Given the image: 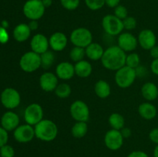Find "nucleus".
I'll use <instances>...</instances> for the list:
<instances>
[{"label":"nucleus","instance_id":"nucleus-1","mask_svg":"<svg viewBox=\"0 0 158 157\" xmlns=\"http://www.w3.org/2000/svg\"><path fill=\"white\" fill-rule=\"evenodd\" d=\"M126 52L118 46H112L105 49L100 61L105 69L117 71L126 65Z\"/></svg>","mask_w":158,"mask_h":157},{"label":"nucleus","instance_id":"nucleus-2","mask_svg":"<svg viewBox=\"0 0 158 157\" xmlns=\"http://www.w3.org/2000/svg\"><path fill=\"white\" fill-rule=\"evenodd\" d=\"M35 135L43 142H52L58 135V127L50 119H43L34 126Z\"/></svg>","mask_w":158,"mask_h":157},{"label":"nucleus","instance_id":"nucleus-3","mask_svg":"<svg viewBox=\"0 0 158 157\" xmlns=\"http://www.w3.org/2000/svg\"><path fill=\"white\" fill-rule=\"evenodd\" d=\"M114 78L116 84L120 88L127 89L131 87L137 78L135 69L124 66L116 71Z\"/></svg>","mask_w":158,"mask_h":157},{"label":"nucleus","instance_id":"nucleus-4","mask_svg":"<svg viewBox=\"0 0 158 157\" xmlns=\"http://www.w3.org/2000/svg\"><path fill=\"white\" fill-rule=\"evenodd\" d=\"M19 66L26 72H33L41 67L40 55L33 51H29L23 54L19 60Z\"/></svg>","mask_w":158,"mask_h":157},{"label":"nucleus","instance_id":"nucleus-5","mask_svg":"<svg viewBox=\"0 0 158 157\" xmlns=\"http://www.w3.org/2000/svg\"><path fill=\"white\" fill-rule=\"evenodd\" d=\"M69 40L74 46L85 49L93 42V34L90 30L86 28H77L71 32Z\"/></svg>","mask_w":158,"mask_h":157},{"label":"nucleus","instance_id":"nucleus-6","mask_svg":"<svg viewBox=\"0 0 158 157\" xmlns=\"http://www.w3.org/2000/svg\"><path fill=\"white\" fill-rule=\"evenodd\" d=\"M46 8L42 0H28L23 6V14L29 20H37L42 18Z\"/></svg>","mask_w":158,"mask_h":157},{"label":"nucleus","instance_id":"nucleus-7","mask_svg":"<svg viewBox=\"0 0 158 157\" xmlns=\"http://www.w3.org/2000/svg\"><path fill=\"white\" fill-rule=\"evenodd\" d=\"M102 27L103 31L110 36L119 35L124 29L123 20L114 15H106L102 19Z\"/></svg>","mask_w":158,"mask_h":157},{"label":"nucleus","instance_id":"nucleus-8","mask_svg":"<svg viewBox=\"0 0 158 157\" xmlns=\"http://www.w3.org/2000/svg\"><path fill=\"white\" fill-rule=\"evenodd\" d=\"M70 115L76 122H87L89 119V109L82 100H76L69 107Z\"/></svg>","mask_w":158,"mask_h":157},{"label":"nucleus","instance_id":"nucleus-9","mask_svg":"<svg viewBox=\"0 0 158 157\" xmlns=\"http://www.w3.org/2000/svg\"><path fill=\"white\" fill-rule=\"evenodd\" d=\"M24 120L27 124L35 126L43 119V109L39 103H31L25 109Z\"/></svg>","mask_w":158,"mask_h":157},{"label":"nucleus","instance_id":"nucleus-10","mask_svg":"<svg viewBox=\"0 0 158 157\" xmlns=\"http://www.w3.org/2000/svg\"><path fill=\"white\" fill-rule=\"evenodd\" d=\"M1 103L8 109L18 107L21 103V96L18 91L14 88H6L2 92L0 96Z\"/></svg>","mask_w":158,"mask_h":157},{"label":"nucleus","instance_id":"nucleus-11","mask_svg":"<svg viewBox=\"0 0 158 157\" xmlns=\"http://www.w3.org/2000/svg\"><path fill=\"white\" fill-rule=\"evenodd\" d=\"M124 138L120 130L111 129L106 132L104 135V143L106 148L112 151L120 149L123 145Z\"/></svg>","mask_w":158,"mask_h":157},{"label":"nucleus","instance_id":"nucleus-12","mask_svg":"<svg viewBox=\"0 0 158 157\" xmlns=\"http://www.w3.org/2000/svg\"><path fill=\"white\" fill-rule=\"evenodd\" d=\"M14 139L18 143H27L32 141L35 137V129L32 126L26 124L20 125L13 132Z\"/></svg>","mask_w":158,"mask_h":157},{"label":"nucleus","instance_id":"nucleus-13","mask_svg":"<svg viewBox=\"0 0 158 157\" xmlns=\"http://www.w3.org/2000/svg\"><path fill=\"white\" fill-rule=\"evenodd\" d=\"M137 38H136L131 32H122L118 35L117 46L125 52H133L137 49Z\"/></svg>","mask_w":158,"mask_h":157},{"label":"nucleus","instance_id":"nucleus-14","mask_svg":"<svg viewBox=\"0 0 158 157\" xmlns=\"http://www.w3.org/2000/svg\"><path fill=\"white\" fill-rule=\"evenodd\" d=\"M137 41L142 49L144 50H150L156 46L157 37L151 29H145L140 32L137 37Z\"/></svg>","mask_w":158,"mask_h":157},{"label":"nucleus","instance_id":"nucleus-15","mask_svg":"<svg viewBox=\"0 0 158 157\" xmlns=\"http://www.w3.org/2000/svg\"><path fill=\"white\" fill-rule=\"evenodd\" d=\"M58 78L56 73L51 72H44L40 75L39 80L40 88L45 92H53L59 84Z\"/></svg>","mask_w":158,"mask_h":157},{"label":"nucleus","instance_id":"nucleus-16","mask_svg":"<svg viewBox=\"0 0 158 157\" xmlns=\"http://www.w3.org/2000/svg\"><path fill=\"white\" fill-rule=\"evenodd\" d=\"M32 51L40 55L49 50V38L42 33H37L32 37L30 41Z\"/></svg>","mask_w":158,"mask_h":157},{"label":"nucleus","instance_id":"nucleus-17","mask_svg":"<svg viewBox=\"0 0 158 157\" xmlns=\"http://www.w3.org/2000/svg\"><path fill=\"white\" fill-rule=\"evenodd\" d=\"M49 48L54 52H61L67 46L68 38L66 34L61 32H56L49 38Z\"/></svg>","mask_w":158,"mask_h":157},{"label":"nucleus","instance_id":"nucleus-18","mask_svg":"<svg viewBox=\"0 0 158 157\" xmlns=\"http://www.w3.org/2000/svg\"><path fill=\"white\" fill-rule=\"evenodd\" d=\"M19 117L15 112L8 111L5 112L1 118V126L8 132L14 131L19 126Z\"/></svg>","mask_w":158,"mask_h":157},{"label":"nucleus","instance_id":"nucleus-19","mask_svg":"<svg viewBox=\"0 0 158 157\" xmlns=\"http://www.w3.org/2000/svg\"><path fill=\"white\" fill-rule=\"evenodd\" d=\"M56 75L62 80H69L74 76V66L69 62H62L56 67Z\"/></svg>","mask_w":158,"mask_h":157},{"label":"nucleus","instance_id":"nucleus-20","mask_svg":"<svg viewBox=\"0 0 158 157\" xmlns=\"http://www.w3.org/2000/svg\"><path fill=\"white\" fill-rule=\"evenodd\" d=\"M31 29H29L28 24H25V23H20V24L17 25L13 29V35L14 39L18 42H24L26 40L29 38L31 35Z\"/></svg>","mask_w":158,"mask_h":157},{"label":"nucleus","instance_id":"nucleus-21","mask_svg":"<svg viewBox=\"0 0 158 157\" xmlns=\"http://www.w3.org/2000/svg\"><path fill=\"white\" fill-rule=\"evenodd\" d=\"M86 51V56L89 59L92 61H98L101 60L104 53V49L100 44L97 42H92L86 48H85Z\"/></svg>","mask_w":158,"mask_h":157},{"label":"nucleus","instance_id":"nucleus-22","mask_svg":"<svg viewBox=\"0 0 158 157\" xmlns=\"http://www.w3.org/2000/svg\"><path fill=\"white\" fill-rule=\"evenodd\" d=\"M138 113L143 119L146 120H151L157 115V110L156 106L149 102L143 103L139 106Z\"/></svg>","mask_w":158,"mask_h":157},{"label":"nucleus","instance_id":"nucleus-23","mask_svg":"<svg viewBox=\"0 0 158 157\" xmlns=\"http://www.w3.org/2000/svg\"><path fill=\"white\" fill-rule=\"evenodd\" d=\"M141 95L148 102L154 101L158 97V88L155 83L148 82L141 87Z\"/></svg>","mask_w":158,"mask_h":157},{"label":"nucleus","instance_id":"nucleus-24","mask_svg":"<svg viewBox=\"0 0 158 157\" xmlns=\"http://www.w3.org/2000/svg\"><path fill=\"white\" fill-rule=\"evenodd\" d=\"M74 69L75 74L80 78H87L93 72V66L91 63L84 59L76 62L74 65Z\"/></svg>","mask_w":158,"mask_h":157},{"label":"nucleus","instance_id":"nucleus-25","mask_svg":"<svg viewBox=\"0 0 158 157\" xmlns=\"http://www.w3.org/2000/svg\"><path fill=\"white\" fill-rule=\"evenodd\" d=\"M95 94L100 99H106L110 95L111 87L106 81L100 79L94 85Z\"/></svg>","mask_w":158,"mask_h":157},{"label":"nucleus","instance_id":"nucleus-26","mask_svg":"<svg viewBox=\"0 0 158 157\" xmlns=\"http://www.w3.org/2000/svg\"><path fill=\"white\" fill-rule=\"evenodd\" d=\"M88 125L86 122H77L71 128V134L74 138L81 139L86 135Z\"/></svg>","mask_w":158,"mask_h":157},{"label":"nucleus","instance_id":"nucleus-27","mask_svg":"<svg viewBox=\"0 0 158 157\" xmlns=\"http://www.w3.org/2000/svg\"><path fill=\"white\" fill-rule=\"evenodd\" d=\"M110 126L112 129L116 130H121L125 125V119L123 115L117 112H114L111 114L108 119Z\"/></svg>","mask_w":158,"mask_h":157},{"label":"nucleus","instance_id":"nucleus-28","mask_svg":"<svg viewBox=\"0 0 158 157\" xmlns=\"http://www.w3.org/2000/svg\"><path fill=\"white\" fill-rule=\"evenodd\" d=\"M41 58V67L44 69H48L52 66L55 62V54L52 51L48 50L40 55Z\"/></svg>","mask_w":158,"mask_h":157},{"label":"nucleus","instance_id":"nucleus-29","mask_svg":"<svg viewBox=\"0 0 158 157\" xmlns=\"http://www.w3.org/2000/svg\"><path fill=\"white\" fill-rule=\"evenodd\" d=\"M54 92H55V94L58 98L63 99L69 97V95H71V92H72V89L69 84L63 83L58 84Z\"/></svg>","mask_w":158,"mask_h":157},{"label":"nucleus","instance_id":"nucleus-30","mask_svg":"<svg viewBox=\"0 0 158 157\" xmlns=\"http://www.w3.org/2000/svg\"><path fill=\"white\" fill-rule=\"evenodd\" d=\"M86 56V51L84 48L74 46L69 52V58L74 62H78L84 59Z\"/></svg>","mask_w":158,"mask_h":157},{"label":"nucleus","instance_id":"nucleus-31","mask_svg":"<svg viewBox=\"0 0 158 157\" xmlns=\"http://www.w3.org/2000/svg\"><path fill=\"white\" fill-rule=\"evenodd\" d=\"M140 65V55L136 52H131L129 55H127L126 57V65L130 68L135 69L137 66Z\"/></svg>","mask_w":158,"mask_h":157},{"label":"nucleus","instance_id":"nucleus-32","mask_svg":"<svg viewBox=\"0 0 158 157\" xmlns=\"http://www.w3.org/2000/svg\"><path fill=\"white\" fill-rule=\"evenodd\" d=\"M86 6L92 11H97L103 7L105 0H85Z\"/></svg>","mask_w":158,"mask_h":157},{"label":"nucleus","instance_id":"nucleus-33","mask_svg":"<svg viewBox=\"0 0 158 157\" xmlns=\"http://www.w3.org/2000/svg\"><path fill=\"white\" fill-rule=\"evenodd\" d=\"M62 6L65 9L73 11L77 9L80 6V0H60Z\"/></svg>","mask_w":158,"mask_h":157},{"label":"nucleus","instance_id":"nucleus-34","mask_svg":"<svg viewBox=\"0 0 158 157\" xmlns=\"http://www.w3.org/2000/svg\"><path fill=\"white\" fill-rule=\"evenodd\" d=\"M123 28L128 31H132L137 27V20L132 16H127L123 20Z\"/></svg>","mask_w":158,"mask_h":157},{"label":"nucleus","instance_id":"nucleus-35","mask_svg":"<svg viewBox=\"0 0 158 157\" xmlns=\"http://www.w3.org/2000/svg\"><path fill=\"white\" fill-rule=\"evenodd\" d=\"M114 15L120 19L123 20L128 16L127 9L125 6L119 5L117 7L114 8Z\"/></svg>","mask_w":158,"mask_h":157},{"label":"nucleus","instance_id":"nucleus-36","mask_svg":"<svg viewBox=\"0 0 158 157\" xmlns=\"http://www.w3.org/2000/svg\"><path fill=\"white\" fill-rule=\"evenodd\" d=\"M15 150L10 145H5L0 148V156L1 157H14Z\"/></svg>","mask_w":158,"mask_h":157},{"label":"nucleus","instance_id":"nucleus-37","mask_svg":"<svg viewBox=\"0 0 158 157\" xmlns=\"http://www.w3.org/2000/svg\"><path fill=\"white\" fill-rule=\"evenodd\" d=\"M8 140H9L8 131L1 126L0 127V148L7 144Z\"/></svg>","mask_w":158,"mask_h":157},{"label":"nucleus","instance_id":"nucleus-38","mask_svg":"<svg viewBox=\"0 0 158 157\" xmlns=\"http://www.w3.org/2000/svg\"><path fill=\"white\" fill-rule=\"evenodd\" d=\"M9 35L7 29L0 26V43L1 44H6L9 42Z\"/></svg>","mask_w":158,"mask_h":157},{"label":"nucleus","instance_id":"nucleus-39","mask_svg":"<svg viewBox=\"0 0 158 157\" xmlns=\"http://www.w3.org/2000/svg\"><path fill=\"white\" fill-rule=\"evenodd\" d=\"M135 72L137 77H141V78H143V77L146 76L147 74H148V69L143 66L140 65V66H137L135 69Z\"/></svg>","mask_w":158,"mask_h":157},{"label":"nucleus","instance_id":"nucleus-40","mask_svg":"<svg viewBox=\"0 0 158 157\" xmlns=\"http://www.w3.org/2000/svg\"><path fill=\"white\" fill-rule=\"evenodd\" d=\"M149 139L152 143L158 145V127L154 128L150 132Z\"/></svg>","mask_w":158,"mask_h":157},{"label":"nucleus","instance_id":"nucleus-41","mask_svg":"<svg viewBox=\"0 0 158 157\" xmlns=\"http://www.w3.org/2000/svg\"><path fill=\"white\" fill-rule=\"evenodd\" d=\"M127 157H149L148 154L146 153L143 151L140 150H136L131 152L129 155H127Z\"/></svg>","mask_w":158,"mask_h":157},{"label":"nucleus","instance_id":"nucleus-42","mask_svg":"<svg viewBox=\"0 0 158 157\" xmlns=\"http://www.w3.org/2000/svg\"><path fill=\"white\" fill-rule=\"evenodd\" d=\"M151 70L154 75H158V58H155L151 64Z\"/></svg>","mask_w":158,"mask_h":157},{"label":"nucleus","instance_id":"nucleus-43","mask_svg":"<svg viewBox=\"0 0 158 157\" xmlns=\"http://www.w3.org/2000/svg\"><path fill=\"white\" fill-rule=\"evenodd\" d=\"M120 0H105V5L110 8H116L119 6Z\"/></svg>","mask_w":158,"mask_h":157},{"label":"nucleus","instance_id":"nucleus-44","mask_svg":"<svg viewBox=\"0 0 158 157\" xmlns=\"http://www.w3.org/2000/svg\"><path fill=\"white\" fill-rule=\"evenodd\" d=\"M120 131L124 139L129 138V137L131 135V134H132V131H131V129H130V128H127V127H123V129Z\"/></svg>","mask_w":158,"mask_h":157},{"label":"nucleus","instance_id":"nucleus-45","mask_svg":"<svg viewBox=\"0 0 158 157\" xmlns=\"http://www.w3.org/2000/svg\"><path fill=\"white\" fill-rule=\"evenodd\" d=\"M29 29H31V31H35L36 29H38L39 28V23L37 20H30V22L28 24Z\"/></svg>","mask_w":158,"mask_h":157},{"label":"nucleus","instance_id":"nucleus-46","mask_svg":"<svg viewBox=\"0 0 158 157\" xmlns=\"http://www.w3.org/2000/svg\"><path fill=\"white\" fill-rule=\"evenodd\" d=\"M150 54H151V56L154 59L155 58H158V46L156 45L155 46L152 48L151 49H150Z\"/></svg>","mask_w":158,"mask_h":157},{"label":"nucleus","instance_id":"nucleus-47","mask_svg":"<svg viewBox=\"0 0 158 157\" xmlns=\"http://www.w3.org/2000/svg\"><path fill=\"white\" fill-rule=\"evenodd\" d=\"M42 2H43V6H45L46 9L50 7L52 4V0H42Z\"/></svg>","mask_w":158,"mask_h":157},{"label":"nucleus","instance_id":"nucleus-48","mask_svg":"<svg viewBox=\"0 0 158 157\" xmlns=\"http://www.w3.org/2000/svg\"><path fill=\"white\" fill-rule=\"evenodd\" d=\"M3 28H5V29H7V28L9 27V22H8L7 21H6V20H4V21L2 22V26Z\"/></svg>","mask_w":158,"mask_h":157},{"label":"nucleus","instance_id":"nucleus-49","mask_svg":"<svg viewBox=\"0 0 158 157\" xmlns=\"http://www.w3.org/2000/svg\"><path fill=\"white\" fill-rule=\"evenodd\" d=\"M154 157H158V145L156 146L154 149Z\"/></svg>","mask_w":158,"mask_h":157}]
</instances>
